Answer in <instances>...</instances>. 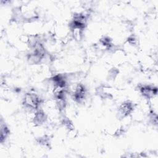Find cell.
<instances>
[{
  "label": "cell",
  "instance_id": "cell-1",
  "mask_svg": "<svg viewBox=\"0 0 158 158\" xmlns=\"http://www.w3.org/2000/svg\"><path fill=\"white\" fill-rule=\"evenodd\" d=\"M40 103V98L34 93H27L24 98V104L26 107L36 109Z\"/></svg>",
  "mask_w": 158,
  "mask_h": 158
},
{
  "label": "cell",
  "instance_id": "cell-2",
  "mask_svg": "<svg viewBox=\"0 0 158 158\" xmlns=\"http://www.w3.org/2000/svg\"><path fill=\"white\" fill-rule=\"evenodd\" d=\"M141 93L145 98L151 99L157 94V89L156 87L151 86H144L141 88Z\"/></svg>",
  "mask_w": 158,
  "mask_h": 158
},
{
  "label": "cell",
  "instance_id": "cell-3",
  "mask_svg": "<svg viewBox=\"0 0 158 158\" xmlns=\"http://www.w3.org/2000/svg\"><path fill=\"white\" fill-rule=\"evenodd\" d=\"M133 104L129 102H126L122 104L119 107L118 112L122 117H126L133 110Z\"/></svg>",
  "mask_w": 158,
  "mask_h": 158
},
{
  "label": "cell",
  "instance_id": "cell-4",
  "mask_svg": "<svg viewBox=\"0 0 158 158\" xmlns=\"http://www.w3.org/2000/svg\"><path fill=\"white\" fill-rule=\"evenodd\" d=\"M85 95V87L81 85H78L75 89L73 93V98L75 100L80 101L83 99Z\"/></svg>",
  "mask_w": 158,
  "mask_h": 158
},
{
  "label": "cell",
  "instance_id": "cell-5",
  "mask_svg": "<svg viewBox=\"0 0 158 158\" xmlns=\"http://www.w3.org/2000/svg\"><path fill=\"white\" fill-rule=\"evenodd\" d=\"M46 119V116L44 113L41 110L37 111L34 116L33 120L35 123L37 124H41L43 123Z\"/></svg>",
  "mask_w": 158,
  "mask_h": 158
},
{
  "label": "cell",
  "instance_id": "cell-6",
  "mask_svg": "<svg viewBox=\"0 0 158 158\" xmlns=\"http://www.w3.org/2000/svg\"><path fill=\"white\" fill-rule=\"evenodd\" d=\"M9 134V130L6 127V125H1V141H3V139L6 138Z\"/></svg>",
  "mask_w": 158,
  "mask_h": 158
}]
</instances>
